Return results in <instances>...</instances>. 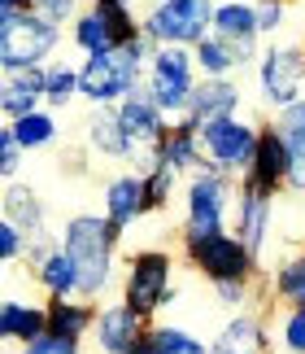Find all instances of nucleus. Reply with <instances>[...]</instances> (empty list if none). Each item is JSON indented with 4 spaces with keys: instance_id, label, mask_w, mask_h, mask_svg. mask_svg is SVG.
<instances>
[{
    "instance_id": "nucleus-31",
    "label": "nucleus",
    "mask_w": 305,
    "mask_h": 354,
    "mask_svg": "<svg viewBox=\"0 0 305 354\" xmlns=\"http://www.w3.org/2000/svg\"><path fill=\"white\" fill-rule=\"evenodd\" d=\"M79 84H83V66L70 62H52L48 66V88H44V105H57L66 110L75 97H79Z\"/></svg>"
},
{
    "instance_id": "nucleus-2",
    "label": "nucleus",
    "mask_w": 305,
    "mask_h": 354,
    "mask_svg": "<svg viewBox=\"0 0 305 354\" xmlns=\"http://www.w3.org/2000/svg\"><path fill=\"white\" fill-rule=\"evenodd\" d=\"M157 53V39L152 35H135L131 44H118L109 53H96V57H83V84L79 97L92 105H114L127 92H135L148 75V62Z\"/></svg>"
},
{
    "instance_id": "nucleus-17",
    "label": "nucleus",
    "mask_w": 305,
    "mask_h": 354,
    "mask_svg": "<svg viewBox=\"0 0 305 354\" xmlns=\"http://www.w3.org/2000/svg\"><path fill=\"white\" fill-rule=\"evenodd\" d=\"M240 105H244V92H240V84H235V75L231 79H201L184 118H192L197 127H205V122H214V118L240 114Z\"/></svg>"
},
{
    "instance_id": "nucleus-7",
    "label": "nucleus",
    "mask_w": 305,
    "mask_h": 354,
    "mask_svg": "<svg viewBox=\"0 0 305 354\" xmlns=\"http://www.w3.org/2000/svg\"><path fill=\"white\" fill-rule=\"evenodd\" d=\"M170 280H175V258L166 250H140L127 267V280H122V302L140 319H152L175 297Z\"/></svg>"
},
{
    "instance_id": "nucleus-15",
    "label": "nucleus",
    "mask_w": 305,
    "mask_h": 354,
    "mask_svg": "<svg viewBox=\"0 0 305 354\" xmlns=\"http://www.w3.org/2000/svg\"><path fill=\"white\" fill-rule=\"evenodd\" d=\"M244 180L257 184L262 193H270V197H279L284 188H288V145H284V136L275 131V122H266V127H262L253 167H248Z\"/></svg>"
},
{
    "instance_id": "nucleus-29",
    "label": "nucleus",
    "mask_w": 305,
    "mask_h": 354,
    "mask_svg": "<svg viewBox=\"0 0 305 354\" xmlns=\"http://www.w3.org/2000/svg\"><path fill=\"white\" fill-rule=\"evenodd\" d=\"M92 13L109 26V35H114V44H131L135 35H144V26L135 22V9L131 0H92Z\"/></svg>"
},
{
    "instance_id": "nucleus-16",
    "label": "nucleus",
    "mask_w": 305,
    "mask_h": 354,
    "mask_svg": "<svg viewBox=\"0 0 305 354\" xmlns=\"http://www.w3.org/2000/svg\"><path fill=\"white\" fill-rule=\"evenodd\" d=\"M148 333V319H140L127 302H114V306H101V315H96V350L101 354H127L140 337Z\"/></svg>"
},
{
    "instance_id": "nucleus-5",
    "label": "nucleus",
    "mask_w": 305,
    "mask_h": 354,
    "mask_svg": "<svg viewBox=\"0 0 305 354\" xmlns=\"http://www.w3.org/2000/svg\"><path fill=\"white\" fill-rule=\"evenodd\" d=\"M201 84V71H197V57H192L188 44H157L148 62V75H144V88L152 92V101L161 105L170 118L188 114V101Z\"/></svg>"
},
{
    "instance_id": "nucleus-20",
    "label": "nucleus",
    "mask_w": 305,
    "mask_h": 354,
    "mask_svg": "<svg viewBox=\"0 0 305 354\" xmlns=\"http://www.w3.org/2000/svg\"><path fill=\"white\" fill-rule=\"evenodd\" d=\"M270 122L288 145V188H293V193H305V97L293 101L288 110H279Z\"/></svg>"
},
{
    "instance_id": "nucleus-27",
    "label": "nucleus",
    "mask_w": 305,
    "mask_h": 354,
    "mask_svg": "<svg viewBox=\"0 0 305 354\" xmlns=\"http://www.w3.org/2000/svg\"><path fill=\"white\" fill-rule=\"evenodd\" d=\"M192 57H197V71L201 79H231L240 71V62H235V53L223 35H205L197 48H192Z\"/></svg>"
},
{
    "instance_id": "nucleus-36",
    "label": "nucleus",
    "mask_w": 305,
    "mask_h": 354,
    "mask_svg": "<svg viewBox=\"0 0 305 354\" xmlns=\"http://www.w3.org/2000/svg\"><path fill=\"white\" fill-rule=\"evenodd\" d=\"M22 140H18V131H13V122H5L0 127V175H5V184L18 175V162H22Z\"/></svg>"
},
{
    "instance_id": "nucleus-21",
    "label": "nucleus",
    "mask_w": 305,
    "mask_h": 354,
    "mask_svg": "<svg viewBox=\"0 0 305 354\" xmlns=\"http://www.w3.org/2000/svg\"><path fill=\"white\" fill-rule=\"evenodd\" d=\"M44 333H48V306L9 297L5 310H0V337H5V346H31Z\"/></svg>"
},
{
    "instance_id": "nucleus-23",
    "label": "nucleus",
    "mask_w": 305,
    "mask_h": 354,
    "mask_svg": "<svg viewBox=\"0 0 305 354\" xmlns=\"http://www.w3.org/2000/svg\"><path fill=\"white\" fill-rule=\"evenodd\" d=\"M214 350H227V354H262L266 350V324H262L253 310H240L231 315L214 337Z\"/></svg>"
},
{
    "instance_id": "nucleus-40",
    "label": "nucleus",
    "mask_w": 305,
    "mask_h": 354,
    "mask_svg": "<svg viewBox=\"0 0 305 354\" xmlns=\"http://www.w3.org/2000/svg\"><path fill=\"white\" fill-rule=\"evenodd\" d=\"M35 13H44L57 26H66V22L79 18V0H35Z\"/></svg>"
},
{
    "instance_id": "nucleus-11",
    "label": "nucleus",
    "mask_w": 305,
    "mask_h": 354,
    "mask_svg": "<svg viewBox=\"0 0 305 354\" xmlns=\"http://www.w3.org/2000/svg\"><path fill=\"white\" fill-rule=\"evenodd\" d=\"M270 219H275V197L262 193L257 184L240 180V188H235V206H231V223H235V236H240L257 258H262V250H266Z\"/></svg>"
},
{
    "instance_id": "nucleus-30",
    "label": "nucleus",
    "mask_w": 305,
    "mask_h": 354,
    "mask_svg": "<svg viewBox=\"0 0 305 354\" xmlns=\"http://www.w3.org/2000/svg\"><path fill=\"white\" fill-rule=\"evenodd\" d=\"M270 293L279 297L284 306H305V250H301L297 258H288V263L275 267Z\"/></svg>"
},
{
    "instance_id": "nucleus-19",
    "label": "nucleus",
    "mask_w": 305,
    "mask_h": 354,
    "mask_svg": "<svg viewBox=\"0 0 305 354\" xmlns=\"http://www.w3.org/2000/svg\"><path fill=\"white\" fill-rule=\"evenodd\" d=\"M157 153H161V162H166V167H175L179 175H184V171H192V175H197V171L205 167L201 127H197L192 118H184V114H179V118L170 122V131H166V140L157 145Z\"/></svg>"
},
{
    "instance_id": "nucleus-35",
    "label": "nucleus",
    "mask_w": 305,
    "mask_h": 354,
    "mask_svg": "<svg viewBox=\"0 0 305 354\" xmlns=\"http://www.w3.org/2000/svg\"><path fill=\"white\" fill-rule=\"evenodd\" d=\"M279 342H284V354H305V306H288V315L279 324Z\"/></svg>"
},
{
    "instance_id": "nucleus-28",
    "label": "nucleus",
    "mask_w": 305,
    "mask_h": 354,
    "mask_svg": "<svg viewBox=\"0 0 305 354\" xmlns=\"http://www.w3.org/2000/svg\"><path fill=\"white\" fill-rule=\"evenodd\" d=\"M13 131H18V140L26 153H39V149H52L57 145V114H48V110H35V114H22V118H13Z\"/></svg>"
},
{
    "instance_id": "nucleus-43",
    "label": "nucleus",
    "mask_w": 305,
    "mask_h": 354,
    "mask_svg": "<svg viewBox=\"0 0 305 354\" xmlns=\"http://www.w3.org/2000/svg\"><path fill=\"white\" fill-rule=\"evenodd\" d=\"M0 9H35V0H0Z\"/></svg>"
},
{
    "instance_id": "nucleus-18",
    "label": "nucleus",
    "mask_w": 305,
    "mask_h": 354,
    "mask_svg": "<svg viewBox=\"0 0 305 354\" xmlns=\"http://www.w3.org/2000/svg\"><path fill=\"white\" fill-rule=\"evenodd\" d=\"M105 214L114 219L118 232H127L135 219L148 214V184L140 171H127V175H114L105 184Z\"/></svg>"
},
{
    "instance_id": "nucleus-41",
    "label": "nucleus",
    "mask_w": 305,
    "mask_h": 354,
    "mask_svg": "<svg viewBox=\"0 0 305 354\" xmlns=\"http://www.w3.org/2000/svg\"><path fill=\"white\" fill-rule=\"evenodd\" d=\"M22 354H79V342H66V337L44 333V337H35L31 346H22Z\"/></svg>"
},
{
    "instance_id": "nucleus-13",
    "label": "nucleus",
    "mask_w": 305,
    "mask_h": 354,
    "mask_svg": "<svg viewBox=\"0 0 305 354\" xmlns=\"http://www.w3.org/2000/svg\"><path fill=\"white\" fill-rule=\"evenodd\" d=\"M83 140H88V153L96 158H109V162H140L144 149L131 140V131H127V122L118 118V110H101L96 105L92 118H88V127H83Z\"/></svg>"
},
{
    "instance_id": "nucleus-44",
    "label": "nucleus",
    "mask_w": 305,
    "mask_h": 354,
    "mask_svg": "<svg viewBox=\"0 0 305 354\" xmlns=\"http://www.w3.org/2000/svg\"><path fill=\"white\" fill-rule=\"evenodd\" d=\"M214 354H227V350H214Z\"/></svg>"
},
{
    "instance_id": "nucleus-38",
    "label": "nucleus",
    "mask_w": 305,
    "mask_h": 354,
    "mask_svg": "<svg viewBox=\"0 0 305 354\" xmlns=\"http://www.w3.org/2000/svg\"><path fill=\"white\" fill-rule=\"evenodd\" d=\"M248 293H253V289H248V280H218V284H214V297H218L223 306H235V310H244Z\"/></svg>"
},
{
    "instance_id": "nucleus-12",
    "label": "nucleus",
    "mask_w": 305,
    "mask_h": 354,
    "mask_svg": "<svg viewBox=\"0 0 305 354\" xmlns=\"http://www.w3.org/2000/svg\"><path fill=\"white\" fill-rule=\"evenodd\" d=\"M118 118L127 122L131 140L140 145V149H157V145L166 140V131H170V122H175L157 101H152V92H148L144 84L118 101Z\"/></svg>"
},
{
    "instance_id": "nucleus-6",
    "label": "nucleus",
    "mask_w": 305,
    "mask_h": 354,
    "mask_svg": "<svg viewBox=\"0 0 305 354\" xmlns=\"http://www.w3.org/2000/svg\"><path fill=\"white\" fill-rule=\"evenodd\" d=\"M214 0H152V9L140 18L144 35L157 44H188L197 48L205 35H214Z\"/></svg>"
},
{
    "instance_id": "nucleus-3",
    "label": "nucleus",
    "mask_w": 305,
    "mask_h": 354,
    "mask_svg": "<svg viewBox=\"0 0 305 354\" xmlns=\"http://www.w3.org/2000/svg\"><path fill=\"white\" fill-rule=\"evenodd\" d=\"M235 188H240V180H235L231 171H223V167H210V162L192 175L188 210H184V250L210 241L218 232H227V214L235 206Z\"/></svg>"
},
{
    "instance_id": "nucleus-10",
    "label": "nucleus",
    "mask_w": 305,
    "mask_h": 354,
    "mask_svg": "<svg viewBox=\"0 0 305 354\" xmlns=\"http://www.w3.org/2000/svg\"><path fill=\"white\" fill-rule=\"evenodd\" d=\"M184 254L192 258V267H197L210 284H218V280H248L253 267H257V254L248 250L235 232H218V236L201 241V245H188Z\"/></svg>"
},
{
    "instance_id": "nucleus-1",
    "label": "nucleus",
    "mask_w": 305,
    "mask_h": 354,
    "mask_svg": "<svg viewBox=\"0 0 305 354\" xmlns=\"http://www.w3.org/2000/svg\"><path fill=\"white\" fill-rule=\"evenodd\" d=\"M118 227L109 214H75L66 219L61 245L70 250L75 267H79V297L101 302L114 284V254H118Z\"/></svg>"
},
{
    "instance_id": "nucleus-37",
    "label": "nucleus",
    "mask_w": 305,
    "mask_h": 354,
    "mask_svg": "<svg viewBox=\"0 0 305 354\" xmlns=\"http://www.w3.org/2000/svg\"><path fill=\"white\" fill-rule=\"evenodd\" d=\"M22 254H26V232L18 223L0 219V258H5V263H18Z\"/></svg>"
},
{
    "instance_id": "nucleus-8",
    "label": "nucleus",
    "mask_w": 305,
    "mask_h": 354,
    "mask_svg": "<svg viewBox=\"0 0 305 354\" xmlns=\"http://www.w3.org/2000/svg\"><path fill=\"white\" fill-rule=\"evenodd\" d=\"M257 92L270 114L305 97V44H270L257 57Z\"/></svg>"
},
{
    "instance_id": "nucleus-42",
    "label": "nucleus",
    "mask_w": 305,
    "mask_h": 354,
    "mask_svg": "<svg viewBox=\"0 0 305 354\" xmlns=\"http://www.w3.org/2000/svg\"><path fill=\"white\" fill-rule=\"evenodd\" d=\"M127 354H152V328H148V333H144V337H140V342H135Z\"/></svg>"
},
{
    "instance_id": "nucleus-32",
    "label": "nucleus",
    "mask_w": 305,
    "mask_h": 354,
    "mask_svg": "<svg viewBox=\"0 0 305 354\" xmlns=\"http://www.w3.org/2000/svg\"><path fill=\"white\" fill-rule=\"evenodd\" d=\"M75 48L83 53V57H96V53H109V48H118L114 44V35H109V26L96 18V13L88 9V13H79L75 18Z\"/></svg>"
},
{
    "instance_id": "nucleus-22",
    "label": "nucleus",
    "mask_w": 305,
    "mask_h": 354,
    "mask_svg": "<svg viewBox=\"0 0 305 354\" xmlns=\"http://www.w3.org/2000/svg\"><path fill=\"white\" fill-rule=\"evenodd\" d=\"M96 310L88 297H48V333L66 342H83L96 328Z\"/></svg>"
},
{
    "instance_id": "nucleus-26",
    "label": "nucleus",
    "mask_w": 305,
    "mask_h": 354,
    "mask_svg": "<svg viewBox=\"0 0 305 354\" xmlns=\"http://www.w3.org/2000/svg\"><path fill=\"white\" fill-rule=\"evenodd\" d=\"M214 35L223 39L257 35V0H223L214 9Z\"/></svg>"
},
{
    "instance_id": "nucleus-33",
    "label": "nucleus",
    "mask_w": 305,
    "mask_h": 354,
    "mask_svg": "<svg viewBox=\"0 0 305 354\" xmlns=\"http://www.w3.org/2000/svg\"><path fill=\"white\" fill-rule=\"evenodd\" d=\"M152 354H214V346H205L197 333L175 328V324H161L152 328Z\"/></svg>"
},
{
    "instance_id": "nucleus-34",
    "label": "nucleus",
    "mask_w": 305,
    "mask_h": 354,
    "mask_svg": "<svg viewBox=\"0 0 305 354\" xmlns=\"http://www.w3.org/2000/svg\"><path fill=\"white\" fill-rule=\"evenodd\" d=\"M144 175V184H148V210H161L166 201H170V193L179 188V171L175 167H166V162L157 158L148 171H140Z\"/></svg>"
},
{
    "instance_id": "nucleus-25",
    "label": "nucleus",
    "mask_w": 305,
    "mask_h": 354,
    "mask_svg": "<svg viewBox=\"0 0 305 354\" xmlns=\"http://www.w3.org/2000/svg\"><path fill=\"white\" fill-rule=\"evenodd\" d=\"M35 280L44 284L48 297H79V267H75V258H70L66 245H57V250L35 267Z\"/></svg>"
},
{
    "instance_id": "nucleus-39",
    "label": "nucleus",
    "mask_w": 305,
    "mask_h": 354,
    "mask_svg": "<svg viewBox=\"0 0 305 354\" xmlns=\"http://www.w3.org/2000/svg\"><path fill=\"white\" fill-rule=\"evenodd\" d=\"M284 26V0H257V35H275Z\"/></svg>"
},
{
    "instance_id": "nucleus-14",
    "label": "nucleus",
    "mask_w": 305,
    "mask_h": 354,
    "mask_svg": "<svg viewBox=\"0 0 305 354\" xmlns=\"http://www.w3.org/2000/svg\"><path fill=\"white\" fill-rule=\"evenodd\" d=\"M44 88H48V66L5 71V79H0V114H5V122L44 110Z\"/></svg>"
},
{
    "instance_id": "nucleus-4",
    "label": "nucleus",
    "mask_w": 305,
    "mask_h": 354,
    "mask_svg": "<svg viewBox=\"0 0 305 354\" xmlns=\"http://www.w3.org/2000/svg\"><path fill=\"white\" fill-rule=\"evenodd\" d=\"M61 48V26L35 9H0V71L48 66Z\"/></svg>"
},
{
    "instance_id": "nucleus-9",
    "label": "nucleus",
    "mask_w": 305,
    "mask_h": 354,
    "mask_svg": "<svg viewBox=\"0 0 305 354\" xmlns=\"http://www.w3.org/2000/svg\"><path fill=\"white\" fill-rule=\"evenodd\" d=\"M257 136H262V127L244 122L240 114L205 122V127H201V149H205V162H210V167L231 171L235 180H244L248 167H253V153H257Z\"/></svg>"
},
{
    "instance_id": "nucleus-24",
    "label": "nucleus",
    "mask_w": 305,
    "mask_h": 354,
    "mask_svg": "<svg viewBox=\"0 0 305 354\" xmlns=\"http://www.w3.org/2000/svg\"><path fill=\"white\" fill-rule=\"evenodd\" d=\"M5 219L18 223L26 232V241H35V236L48 232V227H44V201H39L26 184H18V180L5 184Z\"/></svg>"
}]
</instances>
